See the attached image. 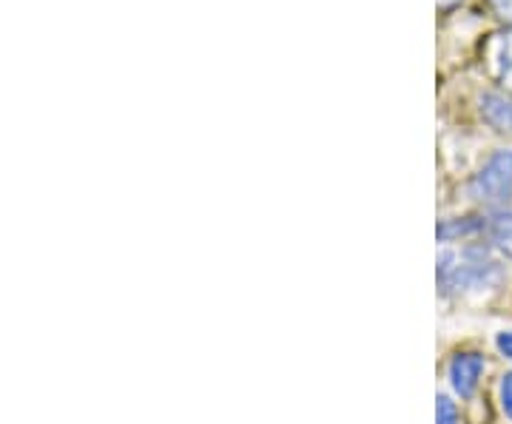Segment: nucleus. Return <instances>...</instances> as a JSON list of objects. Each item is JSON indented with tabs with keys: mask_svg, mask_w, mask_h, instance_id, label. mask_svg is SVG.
<instances>
[{
	"mask_svg": "<svg viewBox=\"0 0 512 424\" xmlns=\"http://www.w3.org/2000/svg\"><path fill=\"white\" fill-rule=\"evenodd\" d=\"M501 407L512 419V373H504V379H501Z\"/></svg>",
	"mask_w": 512,
	"mask_h": 424,
	"instance_id": "nucleus-8",
	"label": "nucleus"
},
{
	"mask_svg": "<svg viewBox=\"0 0 512 424\" xmlns=\"http://www.w3.org/2000/svg\"><path fill=\"white\" fill-rule=\"evenodd\" d=\"M493 6L501 18H512V0H493Z\"/></svg>",
	"mask_w": 512,
	"mask_h": 424,
	"instance_id": "nucleus-11",
	"label": "nucleus"
},
{
	"mask_svg": "<svg viewBox=\"0 0 512 424\" xmlns=\"http://www.w3.org/2000/svg\"><path fill=\"white\" fill-rule=\"evenodd\" d=\"M490 237H493L495 248H498L507 259H512V211L498 214V217L490 222Z\"/></svg>",
	"mask_w": 512,
	"mask_h": 424,
	"instance_id": "nucleus-5",
	"label": "nucleus"
},
{
	"mask_svg": "<svg viewBox=\"0 0 512 424\" xmlns=\"http://www.w3.org/2000/svg\"><path fill=\"white\" fill-rule=\"evenodd\" d=\"M481 373H484V356H478V353H458L447 368L450 385L461 399H470L476 393Z\"/></svg>",
	"mask_w": 512,
	"mask_h": 424,
	"instance_id": "nucleus-3",
	"label": "nucleus"
},
{
	"mask_svg": "<svg viewBox=\"0 0 512 424\" xmlns=\"http://www.w3.org/2000/svg\"><path fill=\"white\" fill-rule=\"evenodd\" d=\"M501 69H504V74H507V77L512 74V35H507V40H504V52H501Z\"/></svg>",
	"mask_w": 512,
	"mask_h": 424,
	"instance_id": "nucleus-9",
	"label": "nucleus"
},
{
	"mask_svg": "<svg viewBox=\"0 0 512 424\" xmlns=\"http://www.w3.org/2000/svg\"><path fill=\"white\" fill-rule=\"evenodd\" d=\"M501 279V268L487 254V248L470 245L461 254L444 251L439 257V285L444 294H456L467 288H487Z\"/></svg>",
	"mask_w": 512,
	"mask_h": 424,
	"instance_id": "nucleus-1",
	"label": "nucleus"
},
{
	"mask_svg": "<svg viewBox=\"0 0 512 424\" xmlns=\"http://www.w3.org/2000/svg\"><path fill=\"white\" fill-rule=\"evenodd\" d=\"M439 3H444V6H450V3H456V0H439Z\"/></svg>",
	"mask_w": 512,
	"mask_h": 424,
	"instance_id": "nucleus-12",
	"label": "nucleus"
},
{
	"mask_svg": "<svg viewBox=\"0 0 512 424\" xmlns=\"http://www.w3.org/2000/svg\"><path fill=\"white\" fill-rule=\"evenodd\" d=\"M470 197L484 205H504L512 197V148H498L470 180Z\"/></svg>",
	"mask_w": 512,
	"mask_h": 424,
	"instance_id": "nucleus-2",
	"label": "nucleus"
},
{
	"mask_svg": "<svg viewBox=\"0 0 512 424\" xmlns=\"http://www.w3.org/2000/svg\"><path fill=\"white\" fill-rule=\"evenodd\" d=\"M484 228V222L476 220V217H467V220H447L439 225V237L441 240H453V237H473L476 231Z\"/></svg>",
	"mask_w": 512,
	"mask_h": 424,
	"instance_id": "nucleus-6",
	"label": "nucleus"
},
{
	"mask_svg": "<svg viewBox=\"0 0 512 424\" xmlns=\"http://www.w3.org/2000/svg\"><path fill=\"white\" fill-rule=\"evenodd\" d=\"M495 345H498V351L504 353V356H507V359H510V362H512V331L498 333Z\"/></svg>",
	"mask_w": 512,
	"mask_h": 424,
	"instance_id": "nucleus-10",
	"label": "nucleus"
},
{
	"mask_svg": "<svg viewBox=\"0 0 512 424\" xmlns=\"http://www.w3.org/2000/svg\"><path fill=\"white\" fill-rule=\"evenodd\" d=\"M458 422V407L450 396L441 393L436 399V424H456Z\"/></svg>",
	"mask_w": 512,
	"mask_h": 424,
	"instance_id": "nucleus-7",
	"label": "nucleus"
},
{
	"mask_svg": "<svg viewBox=\"0 0 512 424\" xmlns=\"http://www.w3.org/2000/svg\"><path fill=\"white\" fill-rule=\"evenodd\" d=\"M481 117L495 131H512V100L501 92L481 94Z\"/></svg>",
	"mask_w": 512,
	"mask_h": 424,
	"instance_id": "nucleus-4",
	"label": "nucleus"
}]
</instances>
